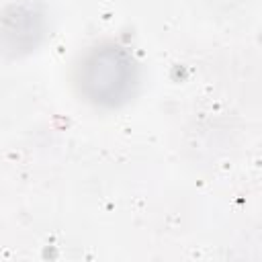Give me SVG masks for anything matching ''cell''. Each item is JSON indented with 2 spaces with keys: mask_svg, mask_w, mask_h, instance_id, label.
Returning <instances> with one entry per match:
<instances>
[{
  "mask_svg": "<svg viewBox=\"0 0 262 262\" xmlns=\"http://www.w3.org/2000/svg\"><path fill=\"white\" fill-rule=\"evenodd\" d=\"M133 82V66L123 51L102 49L84 68V86L98 102H117Z\"/></svg>",
  "mask_w": 262,
  "mask_h": 262,
  "instance_id": "cell-1",
  "label": "cell"
}]
</instances>
